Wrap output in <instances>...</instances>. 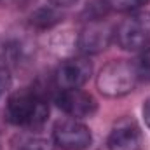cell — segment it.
I'll return each mask as SVG.
<instances>
[{"mask_svg":"<svg viewBox=\"0 0 150 150\" xmlns=\"http://www.w3.org/2000/svg\"><path fill=\"white\" fill-rule=\"evenodd\" d=\"M49 117V105L35 89H19L9 94L5 119L21 129H40Z\"/></svg>","mask_w":150,"mask_h":150,"instance_id":"cell-1","label":"cell"},{"mask_svg":"<svg viewBox=\"0 0 150 150\" xmlns=\"http://www.w3.org/2000/svg\"><path fill=\"white\" fill-rule=\"evenodd\" d=\"M138 80V72L133 61L113 59L100 70L96 77V87L107 98H120L129 94L136 87Z\"/></svg>","mask_w":150,"mask_h":150,"instance_id":"cell-2","label":"cell"},{"mask_svg":"<svg viewBox=\"0 0 150 150\" xmlns=\"http://www.w3.org/2000/svg\"><path fill=\"white\" fill-rule=\"evenodd\" d=\"M113 38L124 51H143L150 45V12H129L113 28Z\"/></svg>","mask_w":150,"mask_h":150,"instance_id":"cell-3","label":"cell"},{"mask_svg":"<svg viewBox=\"0 0 150 150\" xmlns=\"http://www.w3.org/2000/svg\"><path fill=\"white\" fill-rule=\"evenodd\" d=\"M54 147L59 150H87L93 143V134L79 119L67 117L54 124L52 129Z\"/></svg>","mask_w":150,"mask_h":150,"instance_id":"cell-4","label":"cell"},{"mask_svg":"<svg viewBox=\"0 0 150 150\" xmlns=\"http://www.w3.org/2000/svg\"><path fill=\"white\" fill-rule=\"evenodd\" d=\"M108 150H143L145 134L136 119L124 115L113 122L107 140Z\"/></svg>","mask_w":150,"mask_h":150,"instance_id":"cell-5","label":"cell"},{"mask_svg":"<svg viewBox=\"0 0 150 150\" xmlns=\"http://www.w3.org/2000/svg\"><path fill=\"white\" fill-rule=\"evenodd\" d=\"M93 74V65L86 56L67 58L54 72V84L58 89H80Z\"/></svg>","mask_w":150,"mask_h":150,"instance_id":"cell-6","label":"cell"},{"mask_svg":"<svg viewBox=\"0 0 150 150\" xmlns=\"http://www.w3.org/2000/svg\"><path fill=\"white\" fill-rule=\"evenodd\" d=\"M54 103L68 117L79 120L93 117L98 110V101L94 100V96L82 89H58Z\"/></svg>","mask_w":150,"mask_h":150,"instance_id":"cell-7","label":"cell"},{"mask_svg":"<svg viewBox=\"0 0 150 150\" xmlns=\"http://www.w3.org/2000/svg\"><path fill=\"white\" fill-rule=\"evenodd\" d=\"M113 38V28L103 19L87 21L86 26L80 30L77 45L82 54H98L105 51Z\"/></svg>","mask_w":150,"mask_h":150,"instance_id":"cell-8","label":"cell"},{"mask_svg":"<svg viewBox=\"0 0 150 150\" xmlns=\"http://www.w3.org/2000/svg\"><path fill=\"white\" fill-rule=\"evenodd\" d=\"M52 138H47L37 129H23L16 133L11 142L9 150H54Z\"/></svg>","mask_w":150,"mask_h":150,"instance_id":"cell-9","label":"cell"},{"mask_svg":"<svg viewBox=\"0 0 150 150\" xmlns=\"http://www.w3.org/2000/svg\"><path fill=\"white\" fill-rule=\"evenodd\" d=\"M61 21V14L58 11V7L54 5H45V7H38L37 11H33V14L30 16V23L37 28H52L54 25H58Z\"/></svg>","mask_w":150,"mask_h":150,"instance_id":"cell-10","label":"cell"},{"mask_svg":"<svg viewBox=\"0 0 150 150\" xmlns=\"http://www.w3.org/2000/svg\"><path fill=\"white\" fill-rule=\"evenodd\" d=\"M134 67H136V72H138V79L150 82V45L142 51V54L134 61Z\"/></svg>","mask_w":150,"mask_h":150,"instance_id":"cell-11","label":"cell"},{"mask_svg":"<svg viewBox=\"0 0 150 150\" xmlns=\"http://www.w3.org/2000/svg\"><path fill=\"white\" fill-rule=\"evenodd\" d=\"M149 0H108L110 11H119V12H134L140 11L142 5H145Z\"/></svg>","mask_w":150,"mask_h":150,"instance_id":"cell-12","label":"cell"},{"mask_svg":"<svg viewBox=\"0 0 150 150\" xmlns=\"http://www.w3.org/2000/svg\"><path fill=\"white\" fill-rule=\"evenodd\" d=\"M11 87V74L5 68V65H0V96Z\"/></svg>","mask_w":150,"mask_h":150,"instance_id":"cell-13","label":"cell"},{"mask_svg":"<svg viewBox=\"0 0 150 150\" xmlns=\"http://www.w3.org/2000/svg\"><path fill=\"white\" fill-rule=\"evenodd\" d=\"M49 2H51V5H54V7H58V9H63V7L74 5L77 0H49Z\"/></svg>","mask_w":150,"mask_h":150,"instance_id":"cell-14","label":"cell"},{"mask_svg":"<svg viewBox=\"0 0 150 150\" xmlns=\"http://www.w3.org/2000/svg\"><path fill=\"white\" fill-rule=\"evenodd\" d=\"M143 119H145V124L150 127V98L143 103Z\"/></svg>","mask_w":150,"mask_h":150,"instance_id":"cell-15","label":"cell"},{"mask_svg":"<svg viewBox=\"0 0 150 150\" xmlns=\"http://www.w3.org/2000/svg\"><path fill=\"white\" fill-rule=\"evenodd\" d=\"M0 51H2V47H0Z\"/></svg>","mask_w":150,"mask_h":150,"instance_id":"cell-16","label":"cell"},{"mask_svg":"<svg viewBox=\"0 0 150 150\" xmlns=\"http://www.w3.org/2000/svg\"><path fill=\"white\" fill-rule=\"evenodd\" d=\"M0 150H2V147H0Z\"/></svg>","mask_w":150,"mask_h":150,"instance_id":"cell-17","label":"cell"}]
</instances>
